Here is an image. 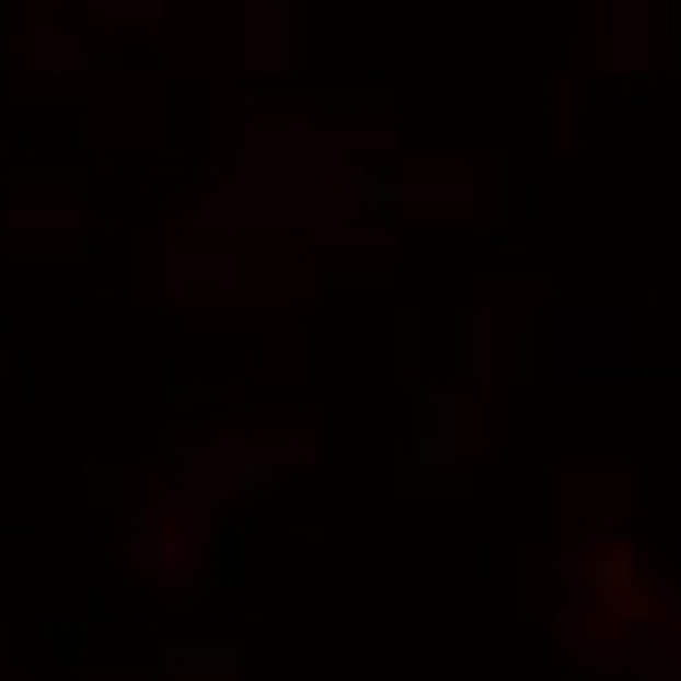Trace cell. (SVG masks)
<instances>
[{
	"mask_svg": "<svg viewBox=\"0 0 681 681\" xmlns=\"http://www.w3.org/2000/svg\"><path fill=\"white\" fill-rule=\"evenodd\" d=\"M649 23H655L649 0H613V10H609V59H613V73H623V78L649 73V59H655V46H649Z\"/></svg>",
	"mask_w": 681,
	"mask_h": 681,
	"instance_id": "obj_1",
	"label": "cell"
},
{
	"mask_svg": "<svg viewBox=\"0 0 681 681\" xmlns=\"http://www.w3.org/2000/svg\"><path fill=\"white\" fill-rule=\"evenodd\" d=\"M205 559H209V550H205L200 536L169 532L160 554H154V564H150V577L164 596H192L196 581L205 577Z\"/></svg>",
	"mask_w": 681,
	"mask_h": 681,
	"instance_id": "obj_2",
	"label": "cell"
},
{
	"mask_svg": "<svg viewBox=\"0 0 681 681\" xmlns=\"http://www.w3.org/2000/svg\"><path fill=\"white\" fill-rule=\"evenodd\" d=\"M164 677H236L241 649L232 645H173L164 649Z\"/></svg>",
	"mask_w": 681,
	"mask_h": 681,
	"instance_id": "obj_3",
	"label": "cell"
},
{
	"mask_svg": "<svg viewBox=\"0 0 681 681\" xmlns=\"http://www.w3.org/2000/svg\"><path fill=\"white\" fill-rule=\"evenodd\" d=\"M164 536H169V505H160V500L132 505V513H128V554H132V564L141 573H150Z\"/></svg>",
	"mask_w": 681,
	"mask_h": 681,
	"instance_id": "obj_4",
	"label": "cell"
},
{
	"mask_svg": "<svg viewBox=\"0 0 681 681\" xmlns=\"http://www.w3.org/2000/svg\"><path fill=\"white\" fill-rule=\"evenodd\" d=\"M423 454L427 463H450L454 459V391L450 386H431L427 405H423Z\"/></svg>",
	"mask_w": 681,
	"mask_h": 681,
	"instance_id": "obj_5",
	"label": "cell"
},
{
	"mask_svg": "<svg viewBox=\"0 0 681 681\" xmlns=\"http://www.w3.org/2000/svg\"><path fill=\"white\" fill-rule=\"evenodd\" d=\"M573 573H577V581L596 586V591H623V596L640 581L627 554H591V559H581Z\"/></svg>",
	"mask_w": 681,
	"mask_h": 681,
	"instance_id": "obj_6",
	"label": "cell"
},
{
	"mask_svg": "<svg viewBox=\"0 0 681 681\" xmlns=\"http://www.w3.org/2000/svg\"><path fill=\"white\" fill-rule=\"evenodd\" d=\"M495 327H500V319H495V309H477L473 314V382L477 386H490L495 382Z\"/></svg>",
	"mask_w": 681,
	"mask_h": 681,
	"instance_id": "obj_7",
	"label": "cell"
},
{
	"mask_svg": "<svg viewBox=\"0 0 681 681\" xmlns=\"http://www.w3.org/2000/svg\"><path fill=\"white\" fill-rule=\"evenodd\" d=\"M323 251H395V232L391 228H346V232H319Z\"/></svg>",
	"mask_w": 681,
	"mask_h": 681,
	"instance_id": "obj_8",
	"label": "cell"
},
{
	"mask_svg": "<svg viewBox=\"0 0 681 681\" xmlns=\"http://www.w3.org/2000/svg\"><path fill=\"white\" fill-rule=\"evenodd\" d=\"M319 150H327V154H368V150L395 154L400 150V137L395 132H323L319 137Z\"/></svg>",
	"mask_w": 681,
	"mask_h": 681,
	"instance_id": "obj_9",
	"label": "cell"
},
{
	"mask_svg": "<svg viewBox=\"0 0 681 681\" xmlns=\"http://www.w3.org/2000/svg\"><path fill=\"white\" fill-rule=\"evenodd\" d=\"M232 477H236V490L245 495V500H259V495L277 482V459H251V454H241L232 463Z\"/></svg>",
	"mask_w": 681,
	"mask_h": 681,
	"instance_id": "obj_10",
	"label": "cell"
},
{
	"mask_svg": "<svg viewBox=\"0 0 681 681\" xmlns=\"http://www.w3.org/2000/svg\"><path fill=\"white\" fill-rule=\"evenodd\" d=\"M395 196L400 200H418V205H441V200H469L473 187H469V182H400Z\"/></svg>",
	"mask_w": 681,
	"mask_h": 681,
	"instance_id": "obj_11",
	"label": "cell"
},
{
	"mask_svg": "<svg viewBox=\"0 0 681 681\" xmlns=\"http://www.w3.org/2000/svg\"><path fill=\"white\" fill-rule=\"evenodd\" d=\"M632 659H617V655H600V649H581L577 655V668L591 677V681H604V677H613V672H623Z\"/></svg>",
	"mask_w": 681,
	"mask_h": 681,
	"instance_id": "obj_12",
	"label": "cell"
},
{
	"mask_svg": "<svg viewBox=\"0 0 681 681\" xmlns=\"http://www.w3.org/2000/svg\"><path fill=\"white\" fill-rule=\"evenodd\" d=\"M10 223L14 228H55V232H65V228H78V213H27V209H14L10 213Z\"/></svg>",
	"mask_w": 681,
	"mask_h": 681,
	"instance_id": "obj_13",
	"label": "cell"
},
{
	"mask_svg": "<svg viewBox=\"0 0 681 681\" xmlns=\"http://www.w3.org/2000/svg\"><path fill=\"white\" fill-rule=\"evenodd\" d=\"M123 19L128 23H160L164 0H123Z\"/></svg>",
	"mask_w": 681,
	"mask_h": 681,
	"instance_id": "obj_14",
	"label": "cell"
},
{
	"mask_svg": "<svg viewBox=\"0 0 681 681\" xmlns=\"http://www.w3.org/2000/svg\"><path fill=\"white\" fill-rule=\"evenodd\" d=\"M577 636L586 640V636H596V640H609V627H600V617H577Z\"/></svg>",
	"mask_w": 681,
	"mask_h": 681,
	"instance_id": "obj_15",
	"label": "cell"
},
{
	"mask_svg": "<svg viewBox=\"0 0 681 681\" xmlns=\"http://www.w3.org/2000/svg\"><path fill=\"white\" fill-rule=\"evenodd\" d=\"M668 554H672V568L681 573V541H672V550H668Z\"/></svg>",
	"mask_w": 681,
	"mask_h": 681,
	"instance_id": "obj_16",
	"label": "cell"
},
{
	"mask_svg": "<svg viewBox=\"0 0 681 681\" xmlns=\"http://www.w3.org/2000/svg\"><path fill=\"white\" fill-rule=\"evenodd\" d=\"M677 627H681V623H677Z\"/></svg>",
	"mask_w": 681,
	"mask_h": 681,
	"instance_id": "obj_17",
	"label": "cell"
}]
</instances>
